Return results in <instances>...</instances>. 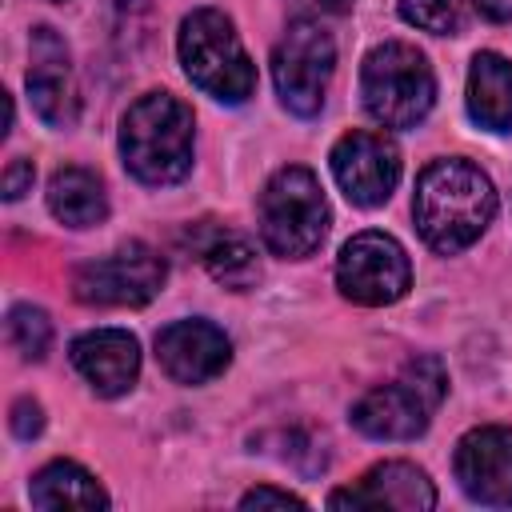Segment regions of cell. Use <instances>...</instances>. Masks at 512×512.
<instances>
[{
    "label": "cell",
    "mask_w": 512,
    "mask_h": 512,
    "mask_svg": "<svg viewBox=\"0 0 512 512\" xmlns=\"http://www.w3.org/2000/svg\"><path fill=\"white\" fill-rule=\"evenodd\" d=\"M496 216V188L488 172H480L464 156L432 160L416 176L412 220L424 244L440 256H456L484 236Z\"/></svg>",
    "instance_id": "cell-1"
},
{
    "label": "cell",
    "mask_w": 512,
    "mask_h": 512,
    "mask_svg": "<svg viewBox=\"0 0 512 512\" xmlns=\"http://www.w3.org/2000/svg\"><path fill=\"white\" fill-rule=\"evenodd\" d=\"M192 148H196L192 108L172 92H144L120 120L124 168L148 188L184 180L192 172Z\"/></svg>",
    "instance_id": "cell-2"
},
{
    "label": "cell",
    "mask_w": 512,
    "mask_h": 512,
    "mask_svg": "<svg viewBox=\"0 0 512 512\" xmlns=\"http://www.w3.org/2000/svg\"><path fill=\"white\" fill-rule=\"evenodd\" d=\"M176 56L184 76L220 104H244L256 92V64L244 52L232 16L220 8H196L180 20Z\"/></svg>",
    "instance_id": "cell-3"
},
{
    "label": "cell",
    "mask_w": 512,
    "mask_h": 512,
    "mask_svg": "<svg viewBox=\"0 0 512 512\" xmlns=\"http://www.w3.org/2000/svg\"><path fill=\"white\" fill-rule=\"evenodd\" d=\"M364 112L384 128H416L436 104V76L420 48L404 40L376 44L360 64Z\"/></svg>",
    "instance_id": "cell-4"
},
{
    "label": "cell",
    "mask_w": 512,
    "mask_h": 512,
    "mask_svg": "<svg viewBox=\"0 0 512 512\" xmlns=\"http://www.w3.org/2000/svg\"><path fill=\"white\" fill-rule=\"evenodd\" d=\"M328 200L312 168L288 164L260 192V240L280 260H304L328 236Z\"/></svg>",
    "instance_id": "cell-5"
},
{
    "label": "cell",
    "mask_w": 512,
    "mask_h": 512,
    "mask_svg": "<svg viewBox=\"0 0 512 512\" xmlns=\"http://www.w3.org/2000/svg\"><path fill=\"white\" fill-rule=\"evenodd\" d=\"M448 396V372L436 356H416L392 384L364 392L352 404V428L368 440H416L440 400Z\"/></svg>",
    "instance_id": "cell-6"
},
{
    "label": "cell",
    "mask_w": 512,
    "mask_h": 512,
    "mask_svg": "<svg viewBox=\"0 0 512 512\" xmlns=\"http://www.w3.org/2000/svg\"><path fill=\"white\" fill-rule=\"evenodd\" d=\"M336 72V40L312 16H296L272 48V84L292 116H316L324 108L328 80Z\"/></svg>",
    "instance_id": "cell-7"
},
{
    "label": "cell",
    "mask_w": 512,
    "mask_h": 512,
    "mask_svg": "<svg viewBox=\"0 0 512 512\" xmlns=\"http://www.w3.org/2000/svg\"><path fill=\"white\" fill-rule=\"evenodd\" d=\"M168 264L144 240H128L72 272V296L92 308H140L164 288Z\"/></svg>",
    "instance_id": "cell-8"
},
{
    "label": "cell",
    "mask_w": 512,
    "mask_h": 512,
    "mask_svg": "<svg viewBox=\"0 0 512 512\" xmlns=\"http://www.w3.org/2000/svg\"><path fill=\"white\" fill-rule=\"evenodd\" d=\"M412 284L408 252L388 232H356L336 256V288L364 308L396 304Z\"/></svg>",
    "instance_id": "cell-9"
},
{
    "label": "cell",
    "mask_w": 512,
    "mask_h": 512,
    "mask_svg": "<svg viewBox=\"0 0 512 512\" xmlns=\"http://www.w3.org/2000/svg\"><path fill=\"white\" fill-rule=\"evenodd\" d=\"M332 176L356 208H380L400 180V152L384 132L352 128L332 144Z\"/></svg>",
    "instance_id": "cell-10"
},
{
    "label": "cell",
    "mask_w": 512,
    "mask_h": 512,
    "mask_svg": "<svg viewBox=\"0 0 512 512\" xmlns=\"http://www.w3.org/2000/svg\"><path fill=\"white\" fill-rule=\"evenodd\" d=\"M456 484L484 508H512V428L484 424L460 436L452 456Z\"/></svg>",
    "instance_id": "cell-11"
},
{
    "label": "cell",
    "mask_w": 512,
    "mask_h": 512,
    "mask_svg": "<svg viewBox=\"0 0 512 512\" xmlns=\"http://www.w3.org/2000/svg\"><path fill=\"white\" fill-rule=\"evenodd\" d=\"M28 96H32V112L52 124V128H72L76 112H80V92H76V76H72V56L68 44L60 40L56 28H36L32 32V60H28Z\"/></svg>",
    "instance_id": "cell-12"
},
{
    "label": "cell",
    "mask_w": 512,
    "mask_h": 512,
    "mask_svg": "<svg viewBox=\"0 0 512 512\" xmlns=\"http://www.w3.org/2000/svg\"><path fill=\"white\" fill-rule=\"evenodd\" d=\"M156 360L176 384H208L232 364V340L212 320H172L156 336Z\"/></svg>",
    "instance_id": "cell-13"
},
{
    "label": "cell",
    "mask_w": 512,
    "mask_h": 512,
    "mask_svg": "<svg viewBox=\"0 0 512 512\" xmlns=\"http://www.w3.org/2000/svg\"><path fill=\"white\" fill-rule=\"evenodd\" d=\"M328 508H400V512H424L436 508V488L424 468L408 460H384L368 468L352 488H336L328 496Z\"/></svg>",
    "instance_id": "cell-14"
},
{
    "label": "cell",
    "mask_w": 512,
    "mask_h": 512,
    "mask_svg": "<svg viewBox=\"0 0 512 512\" xmlns=\"http://www.w3.org/2000/svg\"><path fill=\"white\" fill-rule=\"evenodd\" d=\"M72 368L96 396H124L140 376V344L124 328H92L72 340Z\"/></svg>",
    "instance_id": "cell-15"
},
{
    "label": "cell",
    "mask_w": 512,
    "mask_h": 512,
    "mask_svg": "<svg viewBox=\"0 0 512 512\" xmlns=\"http://www.w3.org/2000/svg\"><path fill=\"white\" fill-rule=\"evenodd\" d=\"M468 116L488 132H512V60L476 52L468 68Z\"/></svg>",
    "instance_id": "cell-16"
},
{
    "label": "cell",
    "mask_w": 512,
    "mask_h": 512,
    "mask_svg": "<svg viewBox=\"0 0 512 512\" xmlns=\"http://www.w3.org/2000/svg\"><path fill=\"white\" fill-rule=\"evenodd\" d=\"M48 212L68 228H96L108 216L104 180L80 164L56 168L48 180Z\"/></svg>",
    "instance_id": "cell-17"
},
{
    "label": "cell",
    "mask_w": 512,
    "mask_h": 512,
    "mask_svg": "<svg viewBox=\"0 0 512 512\" xmlns=\"http://www.w3.org/2000/svg\"><path fill=\"white\" fill-rule=\"evenodd\" d=\"M28 496H32L36 508H108V492L76 460H52V464H44L32 476Z\"/></svg>",
    "instance_id": "cell-18"
},
{
    "label": "cell",
    "mask_w": 512,
    "mask_h": 512,
    "mask_svg": "<svg viewBox=\"0 0 512 512\" xmlns=\"http://www.w3.org/2000/svg\"><path fill=\"white\" fill-rule=\"evenodd\" d=\"M200 260L208 268V276L232 292H244L260 280V260H256V248L240 236V232H212L204 244H200Z\"/></svg>",
    "instance_id": "cell-19"
},
{
    "label": "cell",
    "mask_w": 512,
    "mask_h": 512,
    "mask_svg": "<svg viewBox=\"0 0 512 512\" xmlns=\"http://www.w3.org/2000/svg\"><path fill=\"white\" fill-rule=\"evenodd\" d=\"M4 332H8V344L20 360H44L48 356V344H52V320L44 308L36 304H16L8 308V320H4Z\"/></svg>",
    "instance_id": "cell-20"
},
{
    "label": "cell",
    "mask_w": 512,
    "mask_h": 512,
    "mask_svg": "<svg viewBox=\"0 0 512 512\" xmlns=\"http://www.w3.org/2000/svg\"><path fill=\"white\" fill-rule=\"evenodd\" d=\"M400 20L432 36H456L468 24V0H400Z\"/></svg>",
    "instance_id": "cell-21"
},
{
    "label": "cell",
    "mask_w": 512,
    "mask_h": 512,
    "mask_svg": "<svg viewBox=\"0 0 512 512\" xmlns=\"http://www.w3.org/2000/svg\"><path fill=\"white\" fill-rule=\"evenodd\" d=\"M240 508H304V500L288 488H272V484H260L252 492L240 496Z\"/></svg>",
    "instance_id": "cell-22"
},
{
    "label": "cell",
    "mask_w": 512,
    "mask_h": 512,
    "mask_svg": "<svg viewBox=\"0 0 512 512\" xmlns=\"http://www.w3.org/2000/svg\"><path fill=\"white\" fill-rule=\"evenodd\" d=\"M12 432L20 436V440H36L40 432H44V408L36 404V400H16L12 404Z\"/></svg>",
    "instance_id": "cell-23"
},
{
    "label": "cell",
    "mask_w": 512,
    "mask_h": 512,
    "mask_svg": "<svg viewBox=\"0 0 512 512\" xmlns=\"http://www.w3.org/2000/svg\"><path fill=\"white\" fill-rule=\"evenodd\" d=\"M32 160H12L8 168H4V200H20L24 192H32Z\"/></svg>",
    "instance_id": "cell-24"
},
{
    "label": "cell",
    "mask_w": 512,
    "mask_h": 512,
    "mask_svg": "<svg viewBox=\"0 0 512 512\" xmlns=\"http://www.w3.org/2000/svg\"><path fill=\"white\" fill-rule=\"evenodd\" d=\"M300 16H324V12H348L356 0H288Z\"/></svg>",
    "instance_id": "cell-25"
},
{
    "label": "cell",
    "mask_w": 512,
    "mask_h": 512,
    "mask_svg": "<svg viewBox=\"0 0 512 512\" xmlns=\"http://www.w3.org/2000/svg\"><path fill=\"white\" fill-rule=\"evenodd\" d=\"M476 4H480V12H484L488 20L512 24V0H476Z\"/></svg>",
    "instance_id": "cell-26"
}]
</instances>
